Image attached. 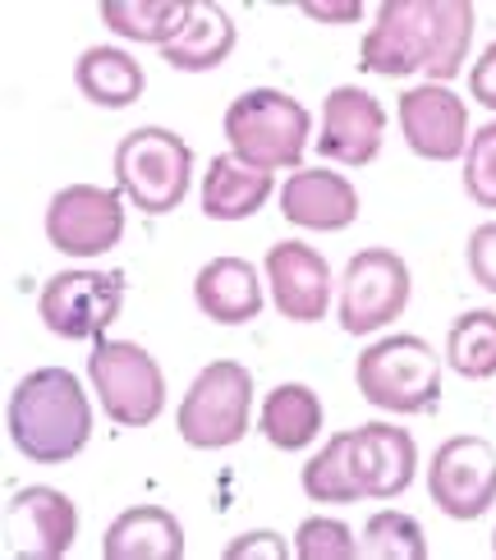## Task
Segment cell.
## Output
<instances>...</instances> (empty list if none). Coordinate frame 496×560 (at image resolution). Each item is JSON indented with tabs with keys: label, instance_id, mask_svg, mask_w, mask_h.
Instances as JSON below:
<instances>
[{
	"label": "cell",
	"instance_id": "f546056e",
	"mask_svg": "<svg viewBox=\"0 0 496 560\" xmlns=\"http://www.w3.org/2000/svg\"><path fill=\"white\" fill-rule=\"evenodd\" d=\"M469 271H474L483 290L496 294V221L478 225L474 235H469Z\"/></svg>",
	"mask_w": 496,
	"mask_h": 560
},
{
	"label": "cell",
	"instance_id": "7402d4cb",
	"mask_svg": "<svg viewBox=\"0 0 496 560\" xmlns=\"http://www.w3.org/2000/svg\"><path fill=\"white\" fill-rule=\"evenodd\" d=\"M74 79H79V92L88 102L97 106H134L138 97H143V65H138L129 51H120V46H92V51L79 56L74 65Z\"/></svg>",
	"mask_w": 496,
	"mask_h": 560
},
{
	"label": "cell",
	"instance_id": "836d02e7",
	"mask_svg": "<svg viewBox=\"0 0 496 560\" xmlns=\"http://www.w3.org/2000/svg\"><path fill=\"white\" fill-rule=\"evenodd\" d=\"M492 551H496V533H492Z\"/></svg>",
	"mask_w": 496,
	"mask_h": 560
},
{
	"label": "cell",
	"instance_id": "7a4b0ae2",
	"mask_svg": "<svg viewBox=\"0 0 496 560\" xmlns=\"http://www.w3.org/2000/svg\"><path fill=\"white\" fill-rule=\"evenodd\" d=\"M92 436V405L74 372L37 368L10 395V441L33 464H69Z\"/></svg>",
	"mask_w": 496,
	"mask_h": 560
},
{
	"label": "cell",
	"instance_id": "83f0119b",
	"mask_svg": "<svg viewBox=\"0 0 496 560\" xmlns=\"http://www.w3.org/2000/svg\"><path fill=\"white\" fill-rule=\"evenodd\" d=\"M295 556L299 560H354L359 542L341 520H303L295 533Z\"/></svg>",
	"mask_w": 496,
	"mask_h": 560
},
{
	"label": "cell",
	"instance_id": "484cf974",
	"mask_svg": "<svg viewBox=\"0 0 496 560\" xmlns=\"http://www.w3.org/2000/svg\"><path fill=\"white\" fill-rule=\"evenodd\" d=\"M364 560H428V538H423L418 520L387 510V515H372L359 542Z\"/></svg>",
	"mask_w": 496,
	"mask_h": 560
},
{
	"label": "cell",
	"instance_id": "5bb4252c",
	"mask_svg": "<svg viewBox=\"0 0 496 560\" xmlns=\"http://www.w3.org/2000/svg\"><path fill=\"white\" fill-rule=\"evenodd\" d=\"M400 133L414 156L423 161H455L469 152V110L455 92H446L441 83H423L400 92Z\"/></svg>",
	"mask_w": 496,
	"mask_h": 560
},
{
	"label": "cell",
	"instance_id": "d4e9b609",
	"mask_svg": "<svg viewBox=\"0 0 496 560\" xmlns=\"http://www.w3.org/2000/svg\"><path fill=\"white\" fill-rule=\"evenodd\" d=\"M446 359H451V368L469 382L492 377L496 372V313H487V308L464 313L451 326V336H446Z\"/></svg>",
	"mask_w": 496,
	"mask_h": 560
},
{
	"label": "cell",
	"instance_id": "4fadbf2b",
	"mask_svg": "<svg viewBox=\"0 0 496 560\" xmlns=\"http://www.w3.org/2000/svg\"><path fill=\"white\" fill-rule=\"evenodd\" d=\"M345 459H349L354 492L372 497V501L400 497L418 474L414 436L405 428H387V423H368V428L345 432Z\"/></svg>",
	"mask_w": 496,
	"mask_h": 560
},
{
	"label": "cell",
	"instance_id": "8992f818",
	"mask_svg": "<svg viewBox=\"0 0 496 560\" xmlns=\"http://www.w3.org/2000/svg\"><path fill=\"white\" fill-rule=\"evenodd\" d=\"M249 409H253V377L249 368H240L234 359H217L207 363L188 395L180 400V436L198 451H226L234 441H244L249 432Z\"/></svg>",
	"mask_w": 496,
	"mask_h": 560
},
{
	"label": "cell",
	"instance_id": "ba28073f",
	"mask_svg": "<svg viewBox=\"0 0 496 560\" xmlns=\"http://www.w3.org/2000/svg\"><path fill=\"white\" fill-rule=\"evenodd\" d=\"M125 308V276L120 271H60L42 285L37 313L46 331L60 340H102L106 326Z\"/></svg>",
	"mask_w": 496,
	"mask_h": 560
},
{
	"label": "cell",
	"instance_id": "603a6c76",
	"mask_svg": "<svg viewBox=\"0 0 496 560\" xmlns=\"http://www.w3.org/2000/svg\"><path fill=\"white\" fill-rule=\"evenodd\" d=\"M322 432V400L309 386H276L263 405V436L276 451H303Z\"/></svg>",
	"mask_w": 496,
	"mask_h": 560
},
{
	"label": "cell",
	"instance_id": "f1b7e54d",
	"mask_svg": "<svg viewBox=\"0 0 496 560\" xmlns=\"http://www.w3.org/2000/svg\"><path fill=\"white\" fill-rule=\"evenodd\" d=\"M464 189L478 207H496V120L469 138L464 152Z\"/></svg>",
	"mask_w": 496,
	"mask_h": 560
},
{
	"label": "cell",
	"instance_id": "6da1fadb",
	"mask_svg": "<svg viewBox=\"0 0 496 560\" xmlns=\"http://www.w3.org/2000/svg\"><path fill=\"white\" fill-rule=\"evenodd\" d=\"M469 42H474L469 0H387L359 46V60L368 74L382 79L428 74L446 83L460 74Z\"/></svg>",
	"mask_w": 496,
	"mask_h": 560
},
{
	"label": "cell",
	"instance_id": "1f68e13d",
	"mask_svg": "<svg viewBox=\"0 0 496 560\" xmlns=\"http://www.w3.org/2000/svg\"><path fill=\"white\" fill-rule=\"evenodd\" d=\"M249 556L280 560V556H286V542H280L276 533H249V538H240V542L226 547V560H249Z\"/></svg>",
	"mask_w": 496,
	"mask_h": 560
},
{
	"label": "cell",
	"instance_id": "5b68a950",
	"mask_svg": "<svg viewBox=\"0 0 496 560\" xmlns=\"http://www.w3.org/2000/svg\"><path fill=\"white\" fill-rule=\"evenodd\" d=\"M364 400L387 413H423L441 400V363L418 336H387L368 345L354 368Z\"/></svg>",
	"mask_w": 496,
	"mask_h": 560
},
{
	"label": "cell",
	"instance_id": "9a60e30c",
	"mask_svg": "<svg viewBox=\"0 0 496 560\" xmlns=\"http://www.w3.org/2000/svg\"><path fill=\"white\" fill-rule=\"evenodd\" d=\"M382 133H387V110L377 97H368L364 88H336L322 102V133H318V152L341 166H368L382 152Z\"/></svg>",
	"mask_w": 496,
	"mask_h": 560
},
{
	"label": "cell",
	"instance_id": "8fae6325",
	"mask_svg": "<svg viewBox=\"0 0 496 560\" xmlns=\"http://www.w3.org/2000/svg\"><path fill=\"white\" fill-rule=\"evenodd\" d=\"M428 492L451 520L487 515L496 501V446L483 436H451L428 464Z\"/></svg>",
	"mask_w": 496,
	"mask_h": 560
},
{
	"label": "cell",
	"instance_id": "7c38bea8",
	"mask_svg": "<svg viewBox=\"0 0 496 560\" xmlns=\"http://www.w3.org/2000/svg\"><path fill=\"white\" fill-rule=\"evenodd\" d=\"M79 538V510L56 487H19L5 501V556L60 560Z\"/></svg>",
	"mask_w": 496,
	"mask_h": 560
},
{
	"label": "cell",
	"instance_id": "ffe728a7",
	"mask_svg": "<svg viewBox=\"0 0 496 560\" xmlns=\"http://www.w3.org/2000/svg\"><path fill=\"white\" fill-rule=\"evenodd\" d=\"M272 198V171H257L234 152L211 156L203 175V212L211 221H244Z\"/></svg>",
	"mask_w": 496,
	"mask_h": 560
},
{
	"label": "cell",
	"instance_id": "2e32d148",
	"mask_svg": "<svg viewBox=\"0 0 496 560\" xmlns=\"http://www.w3.org/2000/svg\"><path fill=\"white\" fill-rule=\"evenodd\" d=\"M267 280H272V299L280 317L290 322H318L326 317L331 303V267L318 248L309 244H272L267 253Z\"/></svg>",
	"mask_w": 496,
	"mask_h": 560
},
{
	"label": "cell",
	"instance_id": "4316f807",
	"mask_svg": "<svg viewBox=\"0 0 496 560\" xmlns=\"http://www.w3.org/2000/svg\"><path fill=\"white\" fill-rule=\"evenodd\" d=\"M303 492L313 501H331V505H349L359 501L354 492V478H349V459H345V432L331 436L326 446L303 464Z\"/></svg>",
	"mask_w": 496,
	"mask_h": 560
},
{
	"label": "cell",
	"instance_id": "d6986e66",
	"mask_svg": "<svg viewBox=\"0 0 496 560\" xmlns=\"http://www.w3.org/2000/svg\"><path fill=\"white\" fill-rule=\"evenodd\" d=\"M102 551H106V560H180L184 556V528L171 510L134 505L106 528Z\"/></svg>",
	"mask_w": 496,
	"mask_h": 560
},
{
	"label": "cell",
	"instance_id": "3957f363",
	"mask_svg": "<svg viewBox=\"0 0 496 560\" xmlns=\"http://www.w3.org/2000/svg\"><path fill=\"white\" fill-rule=\"evenodd\" d=\"M309 133L313 115L280 88H253L226 110L230 152L257 171H299L303 152H309Z\"/></svg>",
	"mask_w": 496,
	"mask_h": 560
},
{
	"label": "cell",
	"instance_id": "277c9868",
	"mask_svg": "<svg viewBox=\"0 0 496 560\" xmlns=\"http://www.w3.org/2000/svg\"><path fill=\"white\" fill-rule=\"evenodd\" d=\"M115 179L138 212L165 217L184 202L188 184H194V152L171 129H134L115 148Z\"/></svg>",
	"mask_w": 496,
	"mask_h": 560
},
{
	"label": "cell",
	"instance_id": "52a82bcc",
	"mask_svg": "<svg viewBox=\"0 0 496 560\" xmlns=\"http://www.w3.org/2000/svg\"><path fill=\"white\" fill-rule=\"evenodd\" d=\"M92 386L111 423L152 428L165 409V377L157 359L134 340H97L92 349Z\"/></svg>",
	"mask_w": 496,
	"mask_h": 560
},
{
	"label": "cell",
	"instance_id": "d6a6232c",
	"mask_svg": "<svg viewBox=\"0 0 496 560\" xmlns=\"http://www.w3.org/2000/svg\"><path fill=\"white\" fill-rule=\"evenodd\" d=\"M303 14L322 19V23H354V19H359V0H336V5H326V0H309Z\"/></svg>",
	"mask_w": 496,
	"mask_h": 560
},
{
	"label": "cell",
	"instance_id": "e0dca14e",
	"mask_svg": "<svg viewBox=\"0 0 496 560\" xmlns=\"http://www.w3.org/2000/svg\"><path fill=\"white\" fill-rule=\"evenodd\" d=\"M280 217L303 230H345L359 217V194L336 171H295L280 184Z\"/></svg>",
	"mask_w": 496,
	"mask_h": 560
},
{
	"label": "cell",
	"instance_id": "4dcf8cb0",
	"mask_svg": "<svg viewBox=\"0 0 496 560\" xmlns=\"http://www.w3.org/2000/svg\"><path fill=\"white\" fill-rule=\"evenodd\" d=\"M469 92H474L487 110H496V42L474 60V69H469Z\"/></svg>",
	"mask_w": 496,
	"mask_h": 560
},
{
	"label": "cell",
	"instance_id": "30bf717a",
	"mask_svg": "<svg viewBox=\"0 0 496 560\" xmlns=\"http://www.w3.org/2000/svg\"><path fill=\"white\" fill-rule=\"evenodd\" d=\"M46 240L69 258H97L125 240V207L97 184H69L46 207Z\"/></svg>",
	"mask_w": 496,
	"mask_h": 560
},
{
	"label": "cell",
	"instance_id": "44dd1931",
	"mask_svg": "<svg viewBox=\"0 0 496 560\" xmlns=\"http://www.w3.org/2000/svg\"><path fill=\"white\" fill-rule=\"evenodd\" d=\"M230 51H234L230 14L221 5H211V0H194L184 28L161 46V60L171 69H184V74H198V69H217Z\"/></svg>",
	"mask_w": 496,
	"mask_h": 560
},
{
	"label": "cell",
	"instance_id": "ac0fdd59",
	"mask_svg": "<svg viewBox=\"0 0 496 560\" xmlns=\"http://www.w3.org/2000/svg\"><path fill=\"white\" fill-rule=\"evenodd\" d=\"M194 299L221 326H244L263 313V285H257L253 262L244 258H211L194 280Z\"/></svg>",
	"mask_w": 496,
	"mask_h": 560
},
{
	"label": "cell",
	"instance_id": "cb8c5ba5",
	"mask_svg": "<svg viewBox=\"0 0 496 560\" xmlns=\"http://www.w3.org/2000/svg\"><path fill=\"white\" fill-rule=\"evenodd\" d=\"M194 0H106L102 5V23L111 33H120L129 42H152L165 46L188 19Z\"/></svg>",
	"mask_w": 496,
	"mask_h": 560
},
{
	"label": "cell",
	"instance_id": "9c48e42d",
	"mask_svg": "<svg viewBox=\"0 0 496 560\" xmlns=\"http://www.w3.org/2000/svg\"><path fill=\"white\" fill-rule=\"evenodd\" d=\"M410 303V267L391 248H364L354 253L345 280H341V326L349 336L382 331L391 317L405 313Z\"/></svg>",
	"mask_w": 496,
	"mask_h": 560
}]
</instances>
